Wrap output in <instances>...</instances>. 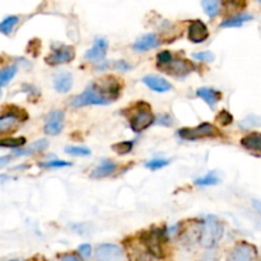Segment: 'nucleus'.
Instances as JSON below:
<instances>
[{
	"instance_id": "20",
	"label": "nucleus",
	"mask_w": 261,
	"mask_h": 261,
	"mask_svg": "<svg viewBox=\"0 0 261 261\" xmlns=\"http://www.w3.org/2000/svg\"><path fill=\"white\" fill-rule=\"evenodd\" d=\"M116 170V165L114 162L109 160H103L101 162V165L97 166L91 173V177L93 178H102L106 177V176H110L112 172H115Z\"/></svg>"
},
{
	"instance_id": "14",
	"label": "nucleus",
	"mask_w": 261,
	"mask_h": 261,
	"mask_svg": "<svg viewBox=\"0 0 261 261\" xmlns=\"http://www.w3.org/2000/svg\"><path fill=\"white\" fill-rule=\"evenodd\" d=\"M143 83L150 88L152 91L158 92V93H165L172 89V84L165 78H161L158 75H147L143 78Z\"/></svg>"
},
{
	"instance_id": "28",
	"label": "nucleus",
	"mask_w": 261,
	"mask_h": 261,
	"mask_svg": "<svg viewBox=\"0 0 261 261\" xmlns=\"http://www.w3.org/2000/svg\"><path fill=\"white\" fill-rule=\"evenodd\" d=\"M133 145L134 143L133 142H120L116 143V144L112 145V149L117 153V154H127V153L132 152Z\"/></svg>"
},
{
	"instance_id": "32",
	"label": "nucleus",
	"mask_w": 261,
	"mask_h": 261,
	"mask_svg": "<svg viewBox=\"0 0 261 261\" xmlns=\"http://www.w3.org/2000/svg\"><path fill=\"white\" fill-rule=\"evenodd\" d=\"M170 165V161L168 160H162V158H154V160H150L149 162L145 163V167L149 168V170H160V168L166 167V166Z\"/></svg>"
},
{
	"instance_id": "7",
	"label": "nucleus",
	"mask_w": 261,
	"mask_h": 261,
	"mask_svg": "<svg viewBox=\"0 0 261 261\" xmlns=\"http://www.w3.org/2000/svg\"><path fill=\"white\" fill-rule=\"evenodd\" d=\"M154 115L150 111L149 106H147L145 109H140L130 117V127L133 132L140 133L148 129L154 122Z\"/></svg>"
},
{
	"instance_id": "18",
	"label": "nucleus",
	"mask_w": 261,
	"mask_h": 261,
	"mask_svg": "<svg viewBox=\"0 0 261 261\" xmlns=\"http://www.w3.org/2000/svg\"><path fill=\"white\" fill-rule=\"evenodd\" d=\"M199 98H201L203 101H205L206 103L211 107H214L222 98L221 92L216 91V89L208 88V87H203V88H199L198 92H196Z\"/></svg>"
},
{
	"instance_id": "40",
	"label": "nucleus",
	"mask_w": 261,
	"mask_h": 261,
	"mask_svg": "<svg viewBox=\"0 0 261 261\" xmlns=\"http://www.w3.org/2000/svg\"><path fill=\"white\" fill-rule=\"evenodd\" d=\"M9 161H10V155H7V157H2V160H0V167H4V166L7 165Z\"/></svg>"
},
{
	"instance_id": "8",
	"label": "nucleus",
	"mask_w": 261,
	"mask_h": 261,
	"mask_svg": "<svg viewBox=\"0 0 261 261\" xmlns=\"http://www.w3.org/2000/svg\"><path fill=\"white\" fill-rule=\"evenodd\" d=\"M75 58V51L73 46H60L58 48H54L53 53L45 58L46 64L48 65H61V64H68Z\"/></svg>"
},
{
	"instance_id": "17",
	"label": "nucleus",
	"mask_w": 261,
	"mask_h": 261,
	"mask_svg": "<svg viewBox=\"0 0 261 261\" xmlns=\"http://www.w3.org/2000/svg\"><path fill=\"white\" fill-rule=\"evenodd\" d=\"M158 45H160V40H158L157 36L153 35V33H148V35H144L138 38L134 45H133V48L135 51L143 53V51L152 50V48L157 47Z\"/></svg>"
},
{
	"instance_id": "15",
	"label": "nucleus",
	"mask_w": 261,
	"mask_h": 261,
	"mask_svg": "<svg viewBox=\"0 0 261 261\" xmlns=\"http://www.w3.org/2000/svg\"><path fill=\"white\" fill-rule=\"evenodd\" d=\"M22 119L18 112H15L14 110H12V112H8V114L3 115L0 117V130L2 133H7V132H14L15 127L18 126V124L20 122Z\"/></svg>"
},
{
	"instance_id": "27",
	"label": "nucleus",
	"mask_w": 261,
	"mask_h": 261,
	"mask_svg": "<svg viewBox=\"0 0 261 261\" xmlns=\"http://www.w3.org/2000/svg\"><path fill=\"white\" fill-rule=\"evenodd\" d=\"M218 182H219V178L217 177L214 173H208V175L204 176V177L196 178L195 180V184L199 186H213V185H217Z\"/></svg>"
},
{
	"instance_id": "36",
	"label": "nucleus",
	"mask_w": 261,
	"mask_h": 261,
	"mask_svg": "<svg viewBox=\"0 0 261 261\" xmlns=\"http://www.w3.org/2000/svg\"><path fill=\"white\" fill-rule=\"evenodd\" d=\"M173 59V55L170 53V51H162L157 55V65H162V64L168 63Z\"/></svg>"
},
{
	"instance_id": "23",
	"label": "nucleus",
	"mask_w": 261,
	"mask_h": 261,
	"mask_svg": "<svg viewBox=\"0 0 261 261\" xmlns=\"http://www.w3.org/2000/svg\"><path fill=\"white\" fill-rule=\"evenodd\" d=\"M204 12L211 18L216 17L219 12V0H203L201 2Z\"/></svg>"
},
{
	"instance_id": "35",
	"label": "nucleus",
	"mask_w": 261,
	"mask_h": 261,
	"mask_svg": "<svg viewBox=\"0 0 261 261\" xmlns=\"http://www.w3.org/2000/svg\"><path fill=\"white\" fill-rule=\"evenodd\" d=\"M217 121H218L222 126H227V125L232 124L233 116H232L228 111H226V110H222V111L217 115Z\"/></svg>"
},
{
	"instance_id": "29",
	"label": "nucleus",
	"mask_w": 261,
	"mask_h": 261,
	"mask_svg": "<svg viewBox=\"0 0 261 261\" xmlns=\"http://www.w3.org/2000/svg\"><path fill=\"white\" fill-rule=\"evenodd\" d=\"M65 153L75 155V157H87V155L91 154V150L86 147H66Z\"/></svg>"
},
{
	"instance_id": "12",
	"label": "nucleus",
	"mask_w": 261,
	"mask_h": 261,
	"mask_svg": "<svg viewBox=\"0 0 261 261\" xmlns=\"http://www.w3.org/2000/svg\"><path fill=\"white\" fill-rule=\"evenodd\" d=\"M107 46H109L107 45V41L103 37H97L94 40L93 46L87 51L84 58H86V60L93 61V63L103 60L107 53Z\"/></svg>"
},
{
	"instance_id": "4",
	"label": "nucleus",
	"mask_w": 261,
	"mask_h": 261,
	"mask_svg": "<svg viewBox=\"0 0 261 261\" xmlns=\"http://www.w3.org/2000/svg\"><path fill=\"white\" fill-rule=\"evenodd\" d=\"M163 242L165 232L162 229H153L142 236V245L153 257H163Z\"/></svg>"
},
{
	"instance_id": "24",
	"label": "nucleus",
	"mask_w": 261,
	"mask_h": 261,
	"mask_svg": "<svg viewBox=\"0 0 261 261\" xmlns=\"http://www.w3.org/2000/svg\"><path fill=\"white\" fill-rule=\"evenodd\" d=\"M17 23H18V17H15V15L5 18V19L2 22V24H0V32L5 36H10V33L13 32V30H14Z\"/></svg>"
},
{
	"instance_id": "1",
	"label": "nucleus",
	"mask_w": 261,
	"mask_h": 261,
	"mask_svg": "<svg viewBox=\"0 0 261 261\" xmlns=\"http://www.w3.org/2000/svg\"><path fill=\"white\" fill-rule=\"evenodd\" d=\"M223 233L224 227L222 224V222L217 217L209 216L204 221V226L200 232V239H199V241H200L201 246L205 247V249H213L221 241V239L223 237Z\"/></svg>"
},
{
	"instance_id": "16",
	"label": "nucleus",
	"mask_w": 261,
	"mask_h": 261,
	"mask_svg": "<svg viewBox=\"0 0 261 261\" xmlns=\"http://www.w3.org/2000/svg\"><path fill=\"white\" fill-rule=\"evenodd\" d=\"M73 87V75L68 71H61L54 79V88L58 93H68Z\"/></svg>"
},
{
	"instance_id": "25",
	"label": "nucleus",
	"mask_w": 261,
	"mask_h": 261,
	"mask_svg": "<svg viewBox=\"0 0 261 261\" xmlns=\"http://www.w3.org/2000/svg\"><path fill=\"white\" fill-rule=\"evenodd\" d=\"M25 144V138H4L0 142V145L3 148H12V149H17L22 145Z\"/></svg>"
},
{
	"instance_id": "22",
	"label": "nucleus",
	"mask_w": 261,
	"mask_h": 261,
	"mask_svg": "<svg viewBox=\"0 0 261 261\" xmlns=\"http://www.w3.org/2000/svg\"><path fill=\"white\" fill-rule=\"evenodd\" d=\"M252 17L250 14H239L234 15V17L228 18V19H224L221 23L222 28H233V27H241L244 23L251 20Z\"/></svg>"
},
{
	"instance_id": "41",
	"label": "nucleus",
	"mask_w": 261,
	"mask_h": 261,
	"mask_svg": "<svg viewBox=\"0 0 261 261\" xmlns=\"http://www.w3.org/2000/svg\"><path fill=\"white\" fill-rule=\"evenodd\" d=\"M162 120H160V124H163V125H170L171 122H167V119H170V116H162L161 117Z\"/></svg>"
},
{
	"instance_id": "26",
	"label": "nucleus",
	"mask_w": 261,
	"mask_h": 261,
	"mask_svg": "<svg viewBox=\"0 0 261 261\" xmlns=\"http://www.w3.org/2000/svg\"><path fill=\"white\" fill-rule=\"evenodd\" d=\"M17 73V66L12 65L8 66V68H4L2 70V74H0V86L5 87L10 81L13 79V76Z\"/></svg>"
},
{
	"instance_id": "21",
	"label": "nucleus",
	"mask_w": 261,
	"mask_h": 261,
	"mask_svg": "<svg viewBox=\"0 0 261 261\" xmlns=\"http://www.w3.org/2000/svg\"><path fill=\"white\" fill-rule=\"evenodd\" d=\"M48 147V140L46 139H40L37 142L32 143L28 148L25 149H19V150H14V155H30V154H35V153L42 152L45 150L46 148Z\"/></svg>"
},
{
	"instance_id": "38",
	"label": "nucleus",
	"mask_w": 261,
	"mask_h": 261,
	"mask_svg": "<svg viewBox=\"0 0 261 261\" xmlns=\"http://www.w3.org/2000/svg\"><path fill=\"white\" fill-rule=\"evenodd\" d=\"M61 260H66V261H78L79 257L75 256V255H60Z\"/></svg>"
},
{
	"instance_id": "42",
	"label": "nucleus",
	"mask_w": 261,
	"mask_h": 261,
	"mask_svg": "<svg viewBox=\"0 0 261 261\" xmlns=\"http://www.w3.org/2000/svg\"><path fill=\"white\" fill-rule=\"evenodd\" d=\"M257 2H259V3H260V4H261V0H257Z\"/></svg>"
},
{
	"instance_id": "33",
	"label": "nucleus",
	"mask_w": 261,
	"mask_h": 261,
	"mask_svg": "<svg viewBox=\"0 0 261 261\" xmlns=\"http://www.w3.org/2000/svg\"><path fill=\"white\" fill-rule=\"evenodd\" d=\"M71 166L70 162H65V161L61 160H54V161H48V162H41L40 167H45V168H61V167H69Z\"/></svg>"
},
{
	"instance_id": "5",
	"label": "nucleus",
	"mask_w": 261,
	"mask_h": 261,
	"mask_svg": "<svg viewBox=\"0 0 261 261\" xmlns=\"http://www.w3.org/2000/svg\"><path fill=\"white\" fill-rule=\"evenodd\" d=\"M157 68L160 69L161 71H165V73L173 76H180V78L189 75V74L194 70V65L190 61L185 60V59L175 58L171 61H168V63L162 64V65H157Z\"/></svg>"
},
{
	"instance_id": "30",
	"label": "nucleus",
	"mask_w": 261,
	"mask_h": 261,
	"mask_svg": "<svg viewBox=\"0 0 261 261\" xmlns=\"http://www.w3.org/2000/svg\"><path fill=\"white\" fill-rule=\"evenodd\" d=\"M239 125L241 129H249V127H252V126H260L261 117H257V116H254V115H251V116H247L246 119L242 120Z\"/></svg>"
},
{
	"instance_id": "3",
	"label": "nucleus",
	"mask_w": 261,
	"mask_h": 261,
	"mask_svg": "<svg viewBox=\"0 0 261 261\" xmlns=\"http://www.w3.org/2000/svg\"><path fill=\"white\" fill-rule=\"evenodd\" d=\"M178 137L181 139L185 140H199L204 139V138H217L221 137V133L214 125L209 124V122H204L196 127H184V129L178 130Z\"/></svg>"
},
{
	"instance_id": "11",
	"label": "nucleus",
	"mask_w": 261,
	"mask_h": 261,
	"mask_svg": "<svg viewBox=\"0 0 261 261\" xmlns=\"http://www.w3.org/2000/svg\"><path fill=\"white\" fill-rule=\"evenodd\" d=\"M256 257V247L247 242H241L232 250L229 260L233 261H249Z\"/></svg>"
},
{
	"instance_id": "13",
	"label": "nucleus",
	"mask_w": 261,
	"mask_h": 261,
	"mask_svg": "<svg viewBox=\"0 0 261 261\" xmlns=\"http://www.w3.org/2000/svg\"><path fill=\"white\" fill-rule=\"evenodd\" d=\"M188 37L189 40L194 43L204 42V41L209 37V31L205 23L201 22V20H194V22L189 25Z\"/></svg>"
},
{
	"instance_id": "10",
	"label": "nucleus",
	"mask_w": 261,
	"mask_h": 261,
	"mask_svg": "<svg viewBox=\"0 0 261 261\" xmlns=\"http://www.w3.org/2000/svg\"><path fill=\"white\" fill-rule=\"evenodd\" d=\"M94 256H96L97 260L102 261L120 260L122 257V250L117 245L103 244L97 247L96 252H94Z\"/></svg>"
},
{
	"instance_id": "6",
	"label": "nucleus",
	"mask_w": 261,
	"mask_h": 261,
	"mask_svg": "<svg viewBox=\"0 0 261 261\" xmlns=\"http://www.w3.org/2000/svg\"><path fill=\"white\" fill-rule=\"evenodd\" d=\"M93 86L98 89L99 93L103 94L110 101L116 99L119 97L120 91H121V84L115 76H105L101 81L96 82Z\"/></svg>"
},
{
	"instance_id": "2",
	"label": "nucleus",
	"mask_w": 261,
	"mask_h": 261,
	"mask_svg": "<svg viewBox=\"0 0 261 261\" xmlns=\"http://www.w3.org/2000/svg\"><path fill=\"white\" fill-rule=\"evenodd\" d=\"M110 99L106 98L103 94H101L98 92V89L92 84L89 86L83 93L78 94L74 98L70 99L69 105L73 107H83V106H94V105H98V106H105V105L110 103Z\"/></svg>"
},
{
	"instance_id": "19",
	"label": "nucleus",
	"mask_w": 261,
	"mask_h": 261,
	"mask_svg": "<svg viewBox=\"0 0 261 261\" xmlns=\"http://www.w3.org/2000/svg\"><path fill=\"white\" fill-rule=\"evenodd\" d=\"M241 144L250 152L261 153V133H251L241 139Z\"/></svg>"
},
{
	"instance_id": "39",
	"label": "nucleus",
	"mask_w": 261,
	"mask_h": 261,
	"mask_svg": "<svg viewBox=\"0 0 261 261\" xmlns=\"http://www.w3.org/2000/svg\"><path fill=\"white\" fill-rule=\"evenodd\" d=\"M252 205H254V208L256 209L257 213L261 216V201L260 200H252Z\"/></svg>"
},
{
	"instance_id": "37",
	"label": "nucleus",
	"mask_w": 261,
	"mask_h": 261,
	"mask_svg": "<svg viewBox=\"0 0 261 261\" xmlns=\"http://www.w3.org/2000/svg\"><path fill=\"white\" fill-rule=\"evenodd\" d=\"M78 252L81 254L82 257H89L91 256V252H92V247L91 245L88 244H83L78 247Z\"/></svg>"
},
{
	"instance_id": "9",
	"label": "nucleus",
	"mask_w": 261,
	"mask_h": 261,
	"mask_svg": "<svg viewBox=\"0 0 261 261\" xmlns=\"http://www.w3.org/2000/svg\"><path fill=\"white\" fill-rule=\"evenodd\" d=\"M64 126V114L59 110L48 112L47 116L45 117V126L43 130L47 135H59L63 130Z\"/></svg>"
},
{
	"instance_id": "34",
	"label": "nucleus",
	"mask_w": 261,
	"mask_h": 261,
	"mask_svg": "<svg viewBox=\"0 0 261 261\" xmlns=\"http://www.w3.org/2000/svg\"><path fill=\"white\" fill-rule=\"evenodd\" d=\"M193 58L199 61H205V63H213L216 60V55L212 51H201V53L193 54Z\"/></svg>"
},
{
	"instance_id": "31",
	"label": "nucleus",
	"mask_w": 261,
	"mask_h": 261,
	"mask_svg": "<svg viewBox=\"0 0 261 261\" xmlns=\"http://www.w3.org/2000/svg\"><path fill=\"white\" fill-rule=\"evenodd\" d=\"M222 3L228 10H240L246 7V0H222Z\"/></svg>"
}]
</instances>
